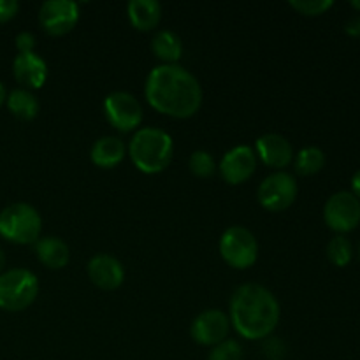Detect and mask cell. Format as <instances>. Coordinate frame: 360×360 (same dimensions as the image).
I'll use <instances>...</instances> for the list:
<instances>
[{
	"instance_id": "17",
	"label": "cell",
	"mask_w": 360,
	"mask_h": 360,
	"mask_svg": "<svg viewBox=\"0 0 360 360\" xmlns=\"http://www.w3.org/2000/svg\"><path fill=\"white\" fill-rule=\"evenodd\" d=\"M35 255L49 269H62L69 264L70 250L63 239L48 236V238H39L35 243Z\"/></svg>"
},
{
	"instance_id": "11",
	"label": "cell",
	"mask_w": 360,
	"mask_h": 360,
	"mask_svg": "<svg viewBox=\"0 0 360 360\" xmlns=\"http://www.w3.org/2000/svg\"><path fill=\"white\" fill-rule=\"evenodd\" d=\"M231 320L220 309H206L192 322L190 334L193 341L202 347H217L227 340Z\"/></svg>"
},
{
	"instance_id": "19",
	"label": "cell",
	"mask_w": 360,
	"mask_h": 360,
	"mask_svg": "<svg viewBox=\"0 0 360 360\" xmlns=\"http://www.w3.org/2000/svg\"><path fill=\"white\" fill-rule=\"evenodd\" d=\"M151 49L155 56L164 63H176L181 58L183 44L181 39L172 30H160L151 39Z\"/></svg>"
},
{
	"instance_id": "2",
	"label": "cell",
	"mask_w": 360,
	"mask_h": 360,
	"mask_svg": "<svg viewBox=\"0 0 360 360\" xmlns=\"http://www.w3.org/2000/svg\"><path fill=\"white\" fill-rule=\"evenodd\" d=\"M229 309V320L236 333L250 341L271 336L281 315L280 302L273 292L259 283H246L236 288Z\"/></svg>"
},
{
	"instance_id": "24",
	"label": "cell",
	"mask_w": 360,
	"mask_h": 360,
	"mask_svg": "<svg viewBox=\"0 0 360 360\" xmlns=\"http://www.w3.org/2000/svg\"><path fill=\"white\" fill-rule=\"evenodd\" d=\"M243 347L236 340H225L220 345L213 347L207 360H243Z\"/></svg>"
},
{
	"instance_id": "23",
	"label": "cell",
	"mask_w": 360,
	"mask_h": 360,
	"mask_svg": "<svg viewBox=\"0 0 360 360\" xmlns=\"http://www.w3.org/2000/svg\"><path fill=\"white\" fill-rule=\"evenodd\" d=\"M188 167L190 172L195 174L197 178H210V176L217 172V164H214L213 155L204 150H197L190 155Z\"/></svg>"
},
{
	"instance_id": "32",
	"label": "cell",
	"mask_w": 360,
	"mask_h": 360,
	"mask_svg": "<svg viewBox=\"0 0 360 360\" xmlns=\"http://www.w3.org/2000/svg\"><path fill=\"white\" fill-rule=\"evenodd\" d=\"M350 6H352V7H355V9H357L359 13H360V0H352Z\"/></svg>"
},
{
	"instance_id": "21",
	"label": "cell",
	"mask_w": 360,
	"mask_h": 360,
	"mask_svg": "<svg viewBox=\"0 0 360 360\" xmlns=\"http://www.w3.org/2000/svg\"><path fill=\"white\" fill-rule=\"evenodd\" d=\"M326 165V153L316 146L302 148L295 157V171L301 176H313Z\"/></svg>"
},
{
	"instance_id": "33",
	"label": "cell",
	"mask_w": 360,
	"mask_h": 360,
	"mask_svg": "<svg viewBox=\"0 0 360 360\" xmlns=\"http://www.w3.org/2000/svg\"><path fill=\"white\" fill-rule=\"evenodd\" d=\"M359 257H360V245H359Z\"/></svg>"
},
{
	"instance_id": "18",
	"label": "cell",
	"mask_w": 360,
	"mask_h": 360,
	"mask_svg": "<svg viewBox=\"0 0 360 360\" xmlns=\"http://www.w3.org/2000/svg\"><path fill=\"white\" fill-rule=\"evenodd\" d=\"M129 20L141 32L153 30L162 18V6L157 0H130L127 6Z\"/></svg>"
},
{
	"instance_id": "29",
	"label": "cell",
	"mask_w": 360,
	"mask_h": 360,
	"mask_svg": "<svg viewBox=\"0 0 360 360\" xmlns=\"http://www.w3.org/2000/svg\"><path fill=\"white\" fill-rule=\"evenodd\" d=\"M352 190H354L352 193H354V195L360 200V169L355 172L354 178H352Z\"/></svg>"
},
{
	"instance_id": "12",
	"label": "cell",
	"mask_w": 360,
	"mask_h": 360,
	"mask_svg": "<svg viewBox=\"0 0 360 360\" xmlns=\"http://www.w3.org/2000/svg\"><path fill=\"white\" fill-rule=\"evenodd\" d=\"M257 169V155L246 144L232 148L220 162V174L229 185H241L253 176Z\"/></svg>"
},
{
	"instance_id": "26",
	"label": "cell",
	"mask_w": 360,
	"mask_h": 360,
	"mask_svg": "<svg viewBox=\"0 0 360 360\" xmlns=\"http://www.w3.org/2000/svg\"><path fill=\"white\" fill-rule=\"evenodd\" d=\"M20 11V4L16 0H0V23L13 20Z\"/></svg>"
},
{
	"instance_id": "6",
	"label": "cell",
	"mask_w": 360,
	"mask_h": 360,
	"mask_svg": "<svg viewBox=\"0 0 360 360\" xmlns=\"http://www.w3.org/2000/svg\"><path fill=\"white\" fill-rule=\"evenodd\" d=\"M220 255L234 269H248L257 262L259 243L250 229L232 225L220 238Z\"/></svg>"
},
{
	"instance_id": "27",
	"label": "cell",
	"mask_w": 360,
	"mask_h": 360,
	"mask_svg": "<svg viewBox=\"0 0 360 360\" xmlns=\"http://www.w3.org/2000/svg\"><path fill=\"white\" fill-rule=\"evenodd\" d=\"M16 48L20 53H34L35 37L30 32H20L16 35Z\"/></svg>"
},
{
	"instance_id": "31",
	"label": "cell",
	"mask_w": 360,
	"mask_h": 360,
	"mask_svg": "<svg viewBox=\"0 0 360 360\" xmlns=\"http://www.w3.org/2000/svg\"><path fill=\"white\" fill-rule=\"evenodd\" d=\"M4 267H6V253H4V250L0 248V273L4 271Z\"/></svg>"
},
{
	"instance_id": "28",
	"label": "cell",
	"mask_w": 360,
	"mask_h": 360,
	"mask_svg": "<svg viewBox=\"0 0 360 360\" xmlns=\"http://www.w3.org/2000/svg\"><path fill=\"white\" fill-rule=\"evenodd\" d=\"M345 32L352 37H360V13L348 18V21L345 23Z\"/></svg>"
},
{
	"instance_id": "5",
	"label": "cell",
	"mask_w": 360,
	"mask_h": 360,
	"mask_svg": "<svg viewBox=\"0 0 360 360\" xmlns=\"http://www.w3.org/2000/svg\"><path fill=\"white\" fill-rule=\"evenodd\" d=\"M39 294V280L28 269H9L0 274V309L18 313L27 309Z\"/></svg>"
},
{
	"instance_id": "30",
	"label": "cell",
	"mask_w": 360,
	"mask_h": 360,
	"mask_svg": "<svg viewBox=\"0 0 360 360\" xmlns=\"http://www.w3.org/2000/svg\"><path fill=\"white\" fill-rule=\"evenodd\" d=\"M6 98H7V91H6V86H4V84H2V81H0V105H2L4 102H6Z\"/></svg>"
},
{
	"instance_id": "9",
	"label": "cell",
	"mask_w": 360,
	"mask_h": 360,
	"mask_svg": "<svg viewBox=\"0 0 360 360\" xmlns=\"http://www.w3.org/2000/svg\"><path fill=\"white\" fill-rule=\"evenodd\" d=\"M323 220L336 232H350L360 224V200L352 192H336L323 207Z\"/></svg>"
},
{
	"instance_id": "14",
	"label": "cell",
	"mask_w": 360,
	"mask_h": 360,
	"mask_svg": "<svg viewBox=\"0 0 360 360\" xmlns=\"http://www.w3.org/2000/svg\"><path fill=\"white\" fill-rule=\"evenodd\" d=\"M260 162L271 169H285L294 158V148L287 137L280 134H264L255 143Z\"/></svg>"
},
{
	"instance_id": "15",
	"label": "cell",
	"mask_w": 360,
	"mask_h": 360,
	"mask_svg": "<svg viewBox=\"0 0 360 360\" xmlns=\"http://www.w3.org/2000/svg\"><path fill=\"white\" fill-rule=\"evenodd\" d=\"M13 72L18 83L23 84L25 90L27 88L37 90L46 83L48 65L37 53H18L13 62Z\"/></svg>"
},
{
	"instance_id": "3",
	"label": "cell",
	"mask_w": 360,
	"mask_h": 360,
	"mask_svg": "<svg viewBox=\"0 0 360 360\" xmlns=\"http://www.w3.org/2000/svg\"><path fill=\"white\" fill-rule=\"evenodd\" d=\"M174 153L172 137L157 127H144L134 134L129 155L134 165L144 174H158L171 164Z\"/></svg>"
},
{
	"instance_id": "25",
	"label": "cell",
	"mask_w": 360,
	"mask_h": 360,
	"mask_svg": "<svg viewBox=\"0 0 360 360\" xmlns=\"http://www.w3.org/2000/svg\"><path fill=\"white\" fill-rule=\"evenodd\" d=\"M288 6L304 16H319L334 6L333 0H290Z\"/></svg>"
},
{
	"instance_id": "8",
	"label": "cell",
	"mask_w": 360,
	"mask_h": 360,
	"mask_svg": "<svg viewBox=\"0 0 360 360\" xmlns=\"http://www.w3.org/2000/svg\"><path fill=\"white\" fill-rule=\"evenodd\" d=\"M104 112L108 122L120 132H130L143 122V108L129 91H111L104 98Z\"/></svg>"
},
{
	"instance_id": "13",
	"label": "cell",
	"mask_w": 360,
	"mask_h": 360,
	"mask_svg": "<svg viewBox=\"0 0 360 360\" xmlns=\"http://www.w3.org/2000/svg\"><path fill=\"white\" fill-rule=\"evenodd\" d=\"M88 276L95 287L102 290H116L125 280V269L116 257L98 253L88 262Z\"/></svg>"
},
{
	"instance_id": "20",
	"label": "cell",
	"mask_w": 360,
	"mask_h": 360,
	"mask_svg": "<svg viewBox=\"0 0 360 360\" xmlns=\"http://www.w3.org/2000/svg\"><path fill=\"white\" fill-rule=\"evenodd\" d=\"M7 108L13 112V116H16L18 120H23V122H30L35 116L39 115V102L35 98L34 94H30L25 88H16V90L11 91L6 98Z\"/></svg>"
},
{
	"instance_id": "4",
	"label": "cell",
	"mask_w": 360,
	"mask_h": 360,
	"mask_svg": "<svg viewBox=\"0 0 360 360\" xmlns=\"http://www.w3.org/2000/svg\"><path fill=\"white\" fill-rule=\"evenodd\" d=\"M42 231V218L34 206L14 202L0 211V236L16 245H35Z\"/></svg>"
},
{
	"instance_id": "22",
	"label": "cell",
	"mask_w": 360,
	"mask_h": 360,
	"mask_svg": "<svg viewBox=\"0 0 360 360\" xmlns=\"http://www.w3.org/2000/svg\"><path fill=\"white\" fill-rule=\"evenodd\" d=\"M352 255H354V248H352V243L345 236H334L329 241V245H327V259L334 266H348L352 260Z\"/></svg>"
},
{
	"instance_id": "7",
	"label": "cell",
	"mask_w": 360,
	"mask_h": 360,
	"mask_svg": "<svg viewBox=\"0 0 360 360\" xmlns=\"http://www.w3.org/2000/svg\"><path fill=\"white\" fill-rule=\"evenodd\" d=\"M297 197V181L285 171H276L264 178L257 190V199L264 210L271 213L285 211L294 204Z\"/></svg>"
},
{
	"instance_id": "10",
	"label": "cell",
	"mask_w": 360,
	"mask_h": 360,
	"mask_svg": "<svg viewBox=\"0 0 360 360\" xmlns=\"http://www.w3.org/2000/svg\"><path fill=\"white\" fill-rule=\"evenodd\" d=\"M79 7L72 0H46L39 9V23L49 35H65L76 27Z\"/></svg>"
},
{
	"instance_id": "16",
	"label": "cell",
	"mask_w": 360,
	"mask_h": 360,
	"mask_svg": "<svg viewBox=\"0 0 360 360\" xmlns=\"http://www.w3.org/2000/svg\"><path fill=\"white\" fill-rule=\"evenodd\" d=\"M127 146L120 137L116 136H104L95 141L90 151V160L97 167L112 169L125 158Z\"/></svg>"
},
{
	"instance_id": "1",
	"label": "cell",
	"mask_w": 360,
	"mask_h": 360,
	"mask_svg": "<svg viewBox=\"0 0 360 360\" xmlns=\"http://www.w3.org/2000/svg\"><path fill=\"white\" fill-rule=\"evenodd\" d=\"M146 101L155 111L185 120L202 105V86L190 70L178 63H160L148 74Z\"/></svg>"
}]
</instances>
